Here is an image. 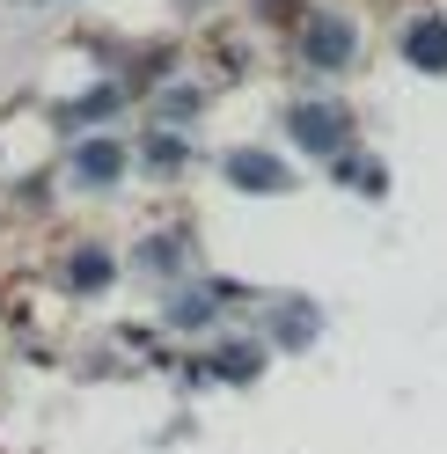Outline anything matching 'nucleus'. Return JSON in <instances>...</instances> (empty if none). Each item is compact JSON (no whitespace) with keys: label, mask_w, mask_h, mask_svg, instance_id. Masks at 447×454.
<instances>
[{"label":"nucleus","mask_w":447,"mask_h":454,"mask_svg":"<svg viewBox=\"0 0 447 454\" xmlns=\"http://www.w3.org/2000/svg\"><path fill=\"white\" fill-rule=\"evenodd\" d=\"M345 44H352V30H345V22H330V15H323L316 30H309V59H316V67H345V59H352Z\"/></svg>","instance_id":"nucleus-2"},{"label":"nucleus","mask_w":447,"mask_h":454,"mask_svg":"<svg viewBox=\"0 0 447 454\" xmlns=\"http://www.w3.org/2000/svg\"><path fill=\"white\" fill-rule=\"evenodd\" d=\"M228 168H235V184H257V191H278V184H286V176H278V161H271V154H235Z\"/></svg>","instance_id":"nucleus-4"},{"label":"nucleus","mask_w":447,"mask_h":454,"mask_svg":"<svg viewBox=\"0 0 447 454\" xmlns=\"http://www.w3.org/2000/svg\"><path fill=\"white\" fill-rule=\"evenodd\" d=\"M81 278H89V294L110 278V257H103V249H81Z\"/></svg>","instance_id":"nucleus-6"},{"label":"nucleus","mask_w":447,"mask_h":454,"mask_svg":"<svg viewBox=\"0 0 447 454\" xmlns=\"http://www.w3.org/2000/svg\"><path fill=\"white\" fill-rule=\"evenodd\" d=\"M118 161H125L118 147H81V168H89L96 184H103V176H118Z\"/></svg>","instance_id":"nucleus-5"},{"label":"nucleus","mask_w":447,"mask_h":454,"mask_svg":"<svg viewBox=\"0 0 447 454\" xmlns=\"http://www.w3.org/2000/svg\"><path fill=\"white\" fill-rule=\"evenodd\" d=\"M411 67L447 74V22H418V30H411Z\"/></svg>","instance_id":"nucleus-3"},{"label":"nucleus","mask_w":447,"mask_h":454,"mask_svg":"<svg viewBox=\"0 0 447 454\" xmlns=\"http://www.w3.org/2000/svg\"><path fill=\"white\" fill-rule=\"evenodd\" d=\"M294 139H301L309 154H330V147L345 139V118H338L330 103H301V110H294Z\"/></svg>","instance_id":"nucleus-1"}]
</instances>
